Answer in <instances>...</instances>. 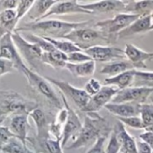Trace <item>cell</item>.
<instances>
[{
    "label": "cell",
    "mask_w": 153,
    "mask_h": 153,
    "mask_svg": "<svg viewBox=\"0 0 153 153\" xmlns=\"http://www.w3.org/2000/svg\"><path fill=\"white\" fill-rule=\"evenodd\" d=\"M88 25L85 22H65L56 19L41 20L38 22H26L22 25H18L16 32L30 33L41 37L52 39H63L73 30L85 27Z\"/></svg>",
    "instance_id": "cell-1"
},
{
    "label": "cell",
    "mask_w": 153,
    "mask_h": 153,
    "mask_svg": "<svg viewBox=\"0 0 153 153\" xmlns=\"http://www.w3.org/2000/svg\"><path fill=\"white\" fill-rule=\"evenodd\" d=\"M109 132V123L105 118L101 116L98 113H88L85 115L83 126L79 133L66 149H75L86 147L91 143L94 144L99 137H108Z\"/></svg>",
    "instance_id": "cell-2"
},
{
    "label": "cell",
    "mask_w": 153,
    "mask_h": 153,
    "mask_svg": "<svg viewBox=\"0 0 153 153\" xmlns=\"http://www.w3.org/2000/svg\"><path fill=\"white\" fill-rule=\"evenodd\" d=\"M20 72L25 75L28 81V85L33 90L42 96L51 105L59 110L63 108L64 105L61 102L62 100L60 101L59 96L51 87V84L46 79L45 76H42L37 72L30 68L27 65H25Z\"/></svg>",
    "instance_id": "cell-3"
},
{
    "label": "cell",
    "mask_w": 153,
    "mask_h": 153,
    "mask_svg": "<svg viewBox=\"0 0 153 153\" xmlns=\"http://www.w3.org/2000/svg\"><path fill=\"white\" fill-rule=\"evenodd\" d=\"M63 39L73 42L82 51H86L95 46L109 43L111 38L97 29L82 27L73 30Z\"/></svg>",
    "instance_id": "cell-4"
},
{
    "label": "cell",
    "mask_w": 153,
    "mask_h": 153,
    "mask_svg": "<svg viewBox=\"0 0 153 153\" xmlns=\"http://www.w3.org/2000/svg\"><path fill=\"white\" fill-rule=\"evenodd\" d=\"M0 104L12 115L19 114H29L38 107L37 103L14 91H0Z\"/></svg>",
    "instance_id": "cell-5"
},
{
    "label": "cell",
    "mask_w": 153,
    "mask_h": 153,
    "mask_svg": "<svg viewBox=\"0 0 153 153\" xmlns=\"http://www.w3.org/2000/svg\"><path fill=\"white\" fill-rule=\"evenodd\" d=\"M140 16L136 15L119 13L111 19H106L99 21L95 25V28L99 32L103 33L108 37H112L114 34L120 33L122 31L130 26L134 21H136Z\"/></svg>",
    "instance_id": "cell-6"
},
{
    "label": "cell",
    "mask_w": 153,
    "mask_h": 153,
    "mask_svg": "<svg viewBox=\"0 0 153 153\" xmlns=\"http://www.w3.org/2000/svg\"><path fill=\"white\" fill-rule=\"evenodd\" d=\"M12 39L23 60L27 62V64L30 66V68H36L37 63L42 61L43 54L42 50L35 43L26 40L21 35L20 33L15 32L12 33Z\"/></svg>",
    "instance_id": "cell-7"
},
{
    "label": "cell",
    "mask_w": 153,
    "mask_h": 153,
    "mask_svg": "<svg viewBox=\"0 0 153 153\" xmlns=\"http://www.w3.org/2000/svg\"><path fill=\"white\" fill-rule=\"evenodd\" d=\"M45 78L51 85L56 86L60 93H62L65 97L70 98L81 111H83L88 105L91 97H89L84 89L76 88L68 82L58 80L51 78V76H45Z\"/></svg>",
    "instance_id": "cell-8"
},
{
    "label": "cell",
    "mask_w": 153,
    "mask_h": 153,
    "mask_svg": "<svg viewBox=\"0 0 153 153\" xmlns=\"http://www.w3.org/2000/svg\"><path fill=\"white\" fill-rule=\"evenodd\" d=\"M60 98L62 100L63 105L67 108L68 110V118L66 121V123L64 125V129H63V133H62V139H61V146L62 148H66L67 147V143L69 141V140H74L76 135H78L83 126V123L80 121V118L79 116V114H76V112L70 107V105L68 103V100L66 99V97L60 93Z\"/></svg>",
    "instance_id": "cell-9"
},
{
    "label": "cell",
    "mask_w": 153,
    "mask_h": 153,
    "mask_svg": "<svg viewBox=\"0 0 153 153\" xmlns=\"http://www.w3.org/2000/svg\"><path fill=\"white\" fill-rule=\"evenodd\" d=\"M153 94V88L143 87H130L120 90L111 103L114 104H137L142 105Z\"/></svg>",
    "instance_id": "cell-10"
},
{
    "label": "cell",
    "mask_w": 153,
    "mask_h": 153,
    "mask_svg": "<svg viewBox=\"0 0 153 153\" xmlns=\"http://www.w3.org/2000/svg\"><path fill=\"white\" fill-rule=\"evenodd\" d=\"M120 90L112 86H103L102 89L90 97L88 105L82 112L85 113H98L100 109L105 107L106 105L111 103L114 97L117 95Z\"/></svg>",
    "instance_id": "cell-11"
},
{
    "label": "cell",
    "mask_w": 153,
    "mask_h": 153,
    "mask_svg": "<svg viewBox=\"0 0 153 153\" xmlns=\"http://www.w3.org/2000/svg\"><path fill=\"white\" fill-rule=\"evenodd\" d=\"M94 61L107 62L114 59H125L124 51L118 47H112L107 45H98L84 51Z\"/></svg>",
    "instance_id": "cell-12"
},
{
    "label": "cell",
    "mask_w": 153,
    "mask_h": 153,
    "mask_svg": "<svg viewBox=\"0 0 153 153\" xmlns=\"http://www.w3.org/2000/svg\"><path fill=\"white\" fill-rule=\"evenodd\" d=\"M0 59H5L15 64L16 69H21L26 65L20 56L12 39V34H6L0 38Z\"/></svg>",
    "instance_id": "cell-13"
},
{
    "label": "cell",
    "mask_w": 153,
    "mask_h": 153,
    "mask_svg": "<svg viewBox=\"0 0 153 153\" xmlns=\"http://www.w3.org/2000/svg\"><path fill=\"white\" fill-rule=\"evenodd\" d=\"M82 8L87 11L91 12L92 14L95 13H102V14H108L113 12H123L124 13L126 2L120 1V0H102L89 4H83L81 5Z\"/></svg>",
    "instance_id": "cell-14"
},
{
    "label": "cell",
    "mask_w": 153,
    "mask_h": 153,
    "mask_svg": "<svg viewBox=\"0 0 153 153\" xmlns=\"http://www.w3.org/2000/svg\"><path fill=\"white\" fill-rule=\"evenodd\" d=\"M70 14H85L92 15L91 12L82 8L81 5L76 0H68V1H58L44 16L42 19L52 16H64Z\"/></svg>",
    "instance_id": "cell-15"
},
{
    "label": "cell",
    "mask_w": 153,
    "mask_h": 153,
    "mask_svg": "<svg viewBox=\"0 0 153 153\" xmlns=\"http://www.w3.org/2000/svg\"><path fill=\"white\" fill-rule=\"evenodd\" d=\"M124 54L127 60L133 66L135 69L146 68V61L153 58V52H147L135 46L134 44L128 43L124 48Z\"/></svg>",
    "instance_id": "cell-16"
},
{
    "label": "cell",
    "mask_w": 153,
    "mask_h": 153,
    "mask_svg": "<svg viewBox=\"0 0 153 153\" xmlns=\"http://www.w3.org/2000/svg\"><path fill=\"white\" fill-rule=\"evenodd\" d=\"M30 127L31 125L29 123V114H19L12 115L9 123V129L16 138L25 144L27 143V140L29 138L28 133Z\"/></svg>",
    "instance_id": "cell-17"
},
{
    "label": "cell",
    "mask_w": 153,
    "mask_h": 153,
    "mask_svg": "<svg viewBox=\"0 0 153 153\" xmlns=\"http://www.w3.org/2000/svg\"><path fill=\"white\" fill-rule=\"evenodd\" d=\"M27 142H30L33 145L36 153H64L61 141L51 136L43 139L29 137Z\"/></svg>",
    "instance_id": "cell-18"
},
{
    "label": "cell",
    "mask_w": 153,
    "mask_h": 153,
    "mask_svg": "<svg viewBox=\"0 0 153 153\" xmlns=\"http://www.w3.org/2000/svg\"><path fill=\"white\" fill-rule=\"evenodd\" d=\"M113 130L117 134L121 144V153H138L137 140L126 131L124 124L117 121Z\"/></svg>",
    "instance_id": "cell-19"
},
{
    "label": "cell",
    "mask_w": 153,
    "mask_h": 153,
    "mask_svg": "<svg viewBox=\"0 0 153 153\" xmlns=\"http://www.w3.org/2000/svg\"><path fill=\"white\" fill-rule=\"evenodd\" d=\"M151 16H140L130 26H128L126 29L122 31L120 33H118L117 37L119 39H121V38H129V37H131V36H134V35H137V34L150 32Z\"/></svg>",
    "instance_id": "cell-20"
},
{
    "label": "cell",
    "mask_w": 153,
    "mask_h": 153,
    "mask_svg": "<svg viewBox=\"0 0 153 153\" xmlns=\"http://www.w3.org/2000/svg\"><path fill=\"white\" fill-rule=\"evenodd\" d=\"M18 26L16 9H7L0 12V38L6 34H12Z\"/></svg>",
    "instance_id": "cell-21"
},
{
    "label": "cell",
    "mask_w": 153,
    "mask_h": 153,
    "mask_svg": "<svg viewBox=\"0 0 153 153\" xmlns=\"http://www.w3.org/2000/svg\"><path fill=\"white\" fill-rule=\"evenodd\" d=\"M29 117H31L36 126V138L43 139L50 137V124L48 122V118L46 114L39 107L35 108L29 114Z\"/></svg>",
    "instance_id": "cell-22"
},
{
    "label": "cell",
    "mask_w": 153,
    "mask_h": 153,
    "mask_svg": "<svg viewBox=\"0 0 153 153\" xmlns=\"http://www.w3.org/2000/svg\"><path fill=\"white\" fill-rule=\"evenodd\" d=\"M105 108L112 114L119 117H131L140 115V105L137 104H114L109 103Z\"/></svg>",
    "instance_id": "cell-23"
},
{
    "label": "cell",
    "mask_w": 153,
    "mask_h": 153,
    "mask_svg": "<svg viewBox=\"0 0 153 153\" xmlns=\"http://www.w3.org/2000/svg\"><path fill=\"white\" fill-rule=\"evenodd\" d=\"M135 76V69L127 70L120 75L111 76V78H106L104 80L105 86H112L117 88L119 90L125 89L132 86L134 81Z\"/></svg>",
    "instance_id": "cell-24"
},
{
    "label": "cell",
    "mask_w": 153,
    "mask_h": 153,
    "mask_svg": "<svg viewBox=\"0 0 153 153\" xmlns=\"http://www.w3.org/2000/svg\"><path fill=\"white\" fill-rule=\"evenodd\" d=\"M57 2L54 0H36L26 16L29 22L41 21Z\"/></svg>",
    "instance_id": "cell-25"
},
{
    "label": "cell",
    "mask_w": 153,
    "mask_h": 153,
    "mask_svg": "<svg viewBox=\"0 0 153 153\" xmlns=\"http://www.w3.org/2000/svg\"><path fill=\"white\" fill-rule=\"evenodd\" d=\"M124 13L146 16L153 15V0H140V1L126 2Z\"/></svg>",
    "instance_id": "cell-26"
},
{
    "label": "cell",
    "mask_w": 153,
    "mask_h": 153,
    "mask_svg": "<svg viewBox=\"0 0 153 153\" xmlns=\"http://www.w3.org/2000/svg\"><path fill=\"white\" fill-rule=\"evenodd\" d=\"M66 69H68L76 78H92L96 71V61L91 60L84 63L73 64L68 62L66 65Z\"/></svg>",
    "instance_id": "cell-27"
},
{
    "label": "cell",
    "mask_w": 153,
    "mask_h": 153,
    "mask_svg": "<svg viewBox=\"0 0 153 153\" xmlns=\"http://www.w3.org/2000/svg\"><path fill=\"white\" fill-rule=\"evenodd\" d=\"M42 62L53 68L54 69L65 68L68 63V55L55 49L52 51L43 52Z\"/></svg>",
    "instance_id": "cell-28"
},
{
    "label": "cell",
    "mask_w": 153,
    "mask_h": 153,
    "mask_svg": "<svg viewBox=\"0 0 153 153\" xmlns=\"http://www.w3.org/2000/svg\"><path fill=\"white\" fill-rule=\"evenodd\" d=\"M131 69H135V68L127 59H123L119 61H112L104 65L99 72L100 74L109 76V78H111V76L120 75Z\"/></svg>",
    "instance_id": "cell-29"
},
{
    "label": "cell",
    "mask_w": 153,
    "mask_h": 153,
    "mask_svg": "<svg viewBox=\"0 0 153 153\" xmlns=\"http://www.w3.org/2000/svg\"><path fill=\"white\" fill-rule=\"evenodd\" d=\"M0 153H36L34 150L30 149L25 143L18 140L17 138H13L6 144Z\"/></svg>",
    "instance_id": "cell-30"
},
{
    "label": "cell",
    "mask_w": 153,
    "mask_h": 153,
    "mask_svg": "<svg viewBox=\"0 0 153 153\" xmlns=\"http://www.w3.org/2000/svg\"><path fill=\"white\" fill-rule=\"evenodd\" d=\"M140 117L142 121L144 130L153 131V104L140 105Z\"/></svg>",
    "instance_id": "cell-31"
},
{
    "label": "cell",
    "mask_w": 153,
    "mask_h": 153,
    "mask_svg": "<svg viewBox=\"0 0 153 153\" xmlns=\"http://www.w3.org/2000/svg\"><path fill=\"white\" fill-rule=\"evenodd\" d=\"M131 87H143L153 88V71L135 69L134 81Z\"/></svg>",
    "instance_id": "cell-32"
},
{
    "label": "cell",
    "mask_w": 153,
    "mask_h": 153,
    "mask_svg": "<svg viewBox=\"0 0 153 153\" xmlns=\"http://www.w3.org/2000/svg\"><path fill=\"white\" fill-rule=\"evenodd\" d=\"M45 40H47L48 42H50L57 50H59V51L68 55L72 52H76V51H82L81 49H79L76 45H75L73 42L68 41V40H64V39H52V38H47V37H42Z\"/></svg>",
    "instance_id": "cell-33"
},
{
    "label": "cell",
    "mask_w": 153,
    "mask_h": 153,
    "mask_svg": "<svg viewBox=\"0 0 153 153\" xmlns=\"http://www.w3.org/2000/svg\"><path fill=\"white\" fill-rule=\"evenodd\" d=\"M34 0H19L17 7L16 9V20L19 24L21 19L27 16L29 11L31 10L32 7L34 4Z\"/></svg>",
    "instance_id": "cell-34"
},
{
    "label": "cell",
    "mask_w": 153,
    "mask_h": 153,
    "mask_svg": "<svg viewBox=\"0 0 153 153\" xmlns=\"http://www.w3.org/2000/svg\"><path fill=\"white\" fill-rule=\"evenodd\" d=\"M118 121L122 122L124 125L136 129V130H144V126L140 115L137 116H131V117H119L117 118Z\"/></svg>",
    "instance_id": "cell-35"
},
{
    "label": "cell",
    "mask_w": 153,
    "mask_h": 153,
    "mask_svg": "<svg viewBox=\"0 0 153 153\" xmlns=\"http://www.w3.org/2000/svg\"><path fill=\"white\" fill-rule=\"evenodd\" d=\"M105 153H121V144L117 134L114 130L110 133L109 142L105 148Z\"/></svg>",
    "instance_id": "cell-36"
},
{
    "label": "cell",
    "mask_w": 153,
    "mask_h": 153,
    "mask_svg": "<svg viewBox=\"0 0 153 153\" xmlns=\"http://www.w3.org/2000/svg\"><path fill=\"white\" fill-rule=\"evenodd\" d=\"M93 60L84 51L72 52L68 55V62L73 63V64H79V63H84L88 61Z\"/></svg>",
    "instance_id": "cell-37"
},
{
    "label": "cell",
    "mask_w": 153,
    "mask_h": 153,
    "mask_svg": "<svg viewBox=\"0 0 153 153\" xmlns=\"http://www.w3.org/2000/svg\"><path fill=\"white\" fill-rule=\"evenodd\" d=\"M102 88H103V86L99 80H97L94 78H91L85 85L84 90L88 93V95L89 97H93L96 94H97L102 89Z\"/></svg>",
    "instance_id": "cell-38"
},
{
    "label": "cell",
    "mask_w": 153,
    "mask_h": 153,
    "mask_svg": "<svg viewBox=\"0 0 153 153\" xmlns=\"http://www.w3.org/2000/svg\"><path fill=\"white\" fill-rule=\"evenodd\" d=\"M13 138H15V135L12 133L9 127L0 125V150Z\"/></svg>",
    "instance_id": "cell-39"
},
{
    "label": "cell",
    "mask_w": 153,
    "mask_h": 153,
    "mask_svg": "<svg viewBox=\"0 0 153 153\" xmlns=\"http://www.w3.org/2000/svg\"><path fill=\"white\" fill-rule=\"evenodd\" d=\"M107 139V136H101L99 137L97 141L92 145V147L88 150L87 153H105V143Z\"/></svg>",
    "instance_id": "cell-40"
},
{
    "label": "cell",
    "mask_w": 153,
    "mask_h": 153,
    "mask_svg": "<svg viewBox=\"0 0 153 153\" xmlns=\"http://www.w3.org/2000/svg\"><path fill=\"white\" fill-rule=\"evenodd\" d=\"M16 69L15 64L5 59H0V76L11 73Z\"/></svg>",
    "instance_id": "cell-41"
},
{
    "label": "cell",
    "mask_w": 153,
    "mask_h": 153,
    "mask_svg": "<svg viewBox=\"0 0 153 153\" xmlns=\"http://www.w3.org/2000/svg\"><path fill=\"white\" fill-rule=\"evenodd\" d=\"M18 0H3L0 1V12L7 9H16Z\"/></svg>",
    "instance_id": "cell-42"
},
{
    "label": "cell",
    "mask_w": 153,
    "mask_h": 153,
    "mask_svg": "<svg viewBox=\"0 0 153 153\" xmlns=\"http://www.w3.org/2000/svg\"><path fill=\"white\" fill-rule=\"evenodd\" d=\"M139 138H140V140H142L145 143H147L152 149V151H153V131H145L144 132L140 134Z\"/></svg>",
    "instance_id": "cell-43"
},
{
    "label": "cell",
    "mask_w": 153,
    "mask_h": 153,
    "mask_svg": "<svg viewBox=\"0 0 153 153\" xmlns=\"http://www.w3.org/2000/svg\"><path fill=\"white\" fill-rule=\"evenodd\" d=\"M137 148H138V153H153L152 149L144 141L142 140H137Z\"/></svg>",
    "instance_id": "cell-44"
},
{
    "label": "cell",
    "mask_w": 153,
    "mask_h": 153,
    "mask_svg": "<svg viewBox=\"0 0 153 153\" xmlns=\"http://www.w3.org/2000/svg\"><path fill=\"white\" fill-rule=\"evenodd\" d=\"M9 113L7 111V109L0 104V123H2L8 116H9Z\"/></svg>",
    "instance_id": "cell-45"
},
{
    "label": "cell",
    "mask_w": 153,
    "mask_h": 153,
    "mask_svg": "<svg viewBox=\"0 0 153 153\" xmlns=\"http://www.w3.org/2000/svg\"><path fill=\"white\" fill-rule=\"evenodd\" d=\"M150 31H153V15L151 16V26H150Z\"/></svg>",
    "instance_id": "cell-46"
},
{
    "label": "cell",
    "mask_w": 153,
    "mask_h": 153,
    "mask_svg": "<svg viewBox=\"0 0 153 153\" xmlns=\"http://www.w3.org/2000/svg\"><path fill=\"white\" fill-rule=\"evenodd\" d=\"M150 100H151V103L153 104V96H152V97H150Z\"/></svg>",
    "instance_id": "cell-47"
}]
</instances>
